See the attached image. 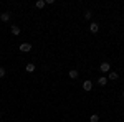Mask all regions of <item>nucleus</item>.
I'll list each match as a JSON object with an SVG mask.
<instances>
[{
  "instance_id": "1",
  "label": "nucleus",
  "mask_w": 124,
  "mask_h": 122,
  "mask_svg": "<svg viewBox=\"0 0 124 122\" xmlns=\"http://www.w3.org/2000/svg\"><path fill=\"white\" fill-rule=\"evenodd\" d=\"M30 50H31V45H30V43H22V45H20V51H22V53H28Z\"/></svg>"
},
{
  "instance_id": "12",
  "label": "nucleus",
  "mask_w": 124,
  "mask_h": 122,
  "mask_svg": "<svg viewBox=\"0 0 124 122\" xmlns=\"http://www.w3.org/2000/svg\"><path fill=\"white\" fill-rule=\"evenodd\" d=\"M91 17H93V12H91V10H86V12H85V18L89 20Z\"/></svg>"
},
{
  "instance_id": "8",
  "label": "nucleus",
  "mask_w": 124,
  "mask_h": 122,
  "mask_svg": "<svg viewBox=\"0 0 124 122\" xmlns=\"http://www.w3.org/2000/svg\"><path fill=\"white\" fill-rule=\"evenodd\" d=\"M78 76H79V73H78L76 69H71V71H70V78H71V79H76Z\"/></svg>"
},
{
  "instance_id": "13",
  "label": "nucleus",
  "mask_w": 124,
  "mask_h": 122,
  "mask_svg": "<svg viewBox=\"0 0 124 122\" xmlns=\"http://www.w3.org/2000/svg\"><path fill=\"white\" fill-rule=\"evenodd\" d=\"M109 79H117V73H116V71L109 73Z\"/></svg>"
},
{
  "instance_id": "7",
  "label": "nucleus",
  "mask_w": 124,
  "mask_h": 122,
  "mask_svg": "<svg viewBox=\"0 0 124 122\" xmlns=\"http://www.w3.org/2000/svg\"><path fill=\"white\" fill-rule=\"evenodd\" d=\"M12 35H15V36H17V35H20V27L13 25V27H12Z\"/></svg>"
},
{
  "instance_id": "4",
  "label": "nucleus",
  "mask_w": 124,
  "mask_h": 122,
  "mask_svg": "<svg viewBox=\"0 0 124 122\" xmlns=\"http://www.w3.org/2000/svg\"><path fill=\"white\" fill-rule=\"evenodd\" d=\"M0 20H2V22H8V20H10V12H3V13H0Z\"/></svg>"
},
{
  "instance_id": "11",
  "label": "nucleus",
  "mask_w": 124,
  "mask_h": 122,
  "mask_svg": "<svg viewBox=\"0 0 124 122\" xmlns=\"http://www.w3.org/2000/svg\"><path fill=\"white\" fill-rule=\"evenodd\" d=\"M45 5H46V3H45V2H43V0H38V2H37V3H35V7H37V8H43V7H45Z\"/></svg>"
},
{
  "instance_id": "15",
  "label": "nucleus",
  "mask_w": 124,
  "mask_h": 122,
  "mask_svg": "<svg viewBox=\"0 0 124 122\" xmlns=\"http://www.w3.org/2000/svg\"><path fill=\"white\" fill-rule=\"evenodd\" d=\"M123 97H124V91H123Z\"/></svg>"
},
{
  "instance_id": "16",
  "label": "nucleus",
  "mask_w": 124,
  "mask_h": 122,
  "mask_svg": "<svg viewBox=\"0 0 124 122\" xmlns=\"http://www.w3.org/2000/svg\"><path fill=\"white\" fill-rule=\"evenodd\" d=\"M0 119H2V114H0Z\"/></svg>"
},
{
  "instance_id": "14",
  "label": "nucleus",
  "mask_w": 124,
  "mask_h": 122,
  "mask_svg": "<svg viewBox=\"0 0 124 122\" xmlns=\"http://www.w3.org/2000/svg\"><path fill=\"white\" fill-rule=\"evenodd\" d=\"M3 76H5V68L0 66V78H3Z\"/></svg>"
},
{
  "instance_id": "9",
  "label": "nucleus",
  "mask_w": 124,
  "mask_h": 122,
  "mask_svg": "<svg viewBox=\"0 0 124 122\" xmlns=\"http://www.w3.org/2000/svg\"><path fill=\"white\" fill-rule=\"evenodd\" d=\"M27 71H28V73H33V71H35V65H33V63H28V65H27Z\"/></svg>"
},
{
  "instance_id": "2",
  "label": "nucleus",
  "mask_w": 124,
  "mask_h": 122,
  "mask_svg": "<svg viewBox=\"0 0 124 122\" xmlns=\"http://www.w3.org/2000/svg\"><path fill=\"white\" fill-rule=\"evenodd\" d=\"M99 69H101L103 73H108V71L111 69V65H109L108 61H104V63H101V65H99Z\"/></svg>"
},
{
  "instance_id": "5",
  "label": "nucleus",
  "mask_w": 124,
  "mask_h": 122,
  "mask_svg": "<svg viewBox=\"0 0 124 122\" xmlns=\"http://www.w3.org/2000/svg\"><path fill=\"white\" fill-rule=\"evenodd\" d=\"M98 30H99V25H98L96 22H93V23L89 25V31H91V33H96Z\"/></svg>"
},
{
  "instance_id": "10",
  "label": "nucleus",
  "mask_w": 124,
  "mask_h": 122,
  "mask_svg": "<svg viewBox=\"0 0 124 122\" xmlns=\"http://www.w3.org/2000/svg\"><path fill=\"white\" fill-rule=\"evenodd\" d=\"M89 122H99V115H98V114H93V115L89 117Z\"/></svg>"
},
{
  "instance_id": "6",
  "label": "nucleus",
  "mask_w": 124,
  "mask_h": 122,
  "mask_svg": "<svg viewBox=\"0 0 124 122\" xmlns=\"http://www.w3.org/2000/svg\"><path fill=\"white\" fill-rule=\"evenodd\" d=\"M106 83H108V78H106V76H101V78L98 79V84L99 86H106Z\"/></svg>"
},
{
  "instance_id": "3",
  "label": "nucleus",
  "mask_w": 124,
  "mask_h": 122,
  "mask_svg": "<svg viewBox=\"0 0 124 122\" xmlns=\"http://www.w3.org/2000/svg\"><path fill=\"white\" fill-rule=\"evenodd\" d=\"M83 89H85L86 93H89V91L93 89V83H91V81H85V83H83Z\"/></svg>"
}]
</instances>
